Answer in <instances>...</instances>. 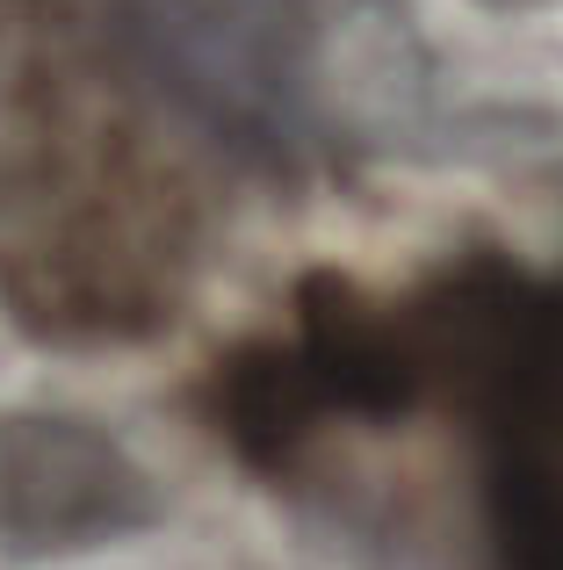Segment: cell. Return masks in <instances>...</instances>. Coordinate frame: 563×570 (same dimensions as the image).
I'll return each instance as SVG.
<instances>
[{
	"mask_svg": "<svg viewBox=\"0 0 563 570\" xmlns=\"http://www.w3.org/2000/svg\"><path fill=\"white\" fill-rule=\"evenodd\" d=\"M484 549L492 570H563L556 476H484Z\"/></svg>",
	"mask_w": 563,
	"mask_h": 570,
	"instance_id": "5b68a950",
	"label": "cell"
},
{
	"mask_svg": "<svg viewBox=\"0 0 563 570\" xmlns=\"http://www.w3.org/2000/svg\"><path fill=\"white\" fill-rule=\"evenodd\" d=\"M181 109L246 174L310 159V22L296 0H101Z\"/></svg>",
	"mask_w": 563,
	"mask_h": 570,
	"instance_id": "3957f363",
	"label": "cell"
},
{
	"mask_svg": "<svg viewBox=\"0 0 563 570\" xmlns=\"http://www.w3.org/2000/svg\"><path fill=\"white\" fill-rule=\"evenodd\" d=\"M210 130L101 0H0V304L58 347L174 325L210 238Z\"/></svg>",
	"mask_w": 563,
	"mask_h": 570,
	"instance_id": "6da1fadb",
	"label": "cell"
},
{
	"mask_svg": "<svg viewBox=\"0 0 563 570\" xmlns=\"http://www.w3.org/2000/svg\"><path fill=\"white\" fill-rule=\"evenodd\" d=\"M145 513V476L124 448L72 419H8L0 426V542L72 549Z\"/></svg>",
	"mask_w": 563,
	"mask_h": 570,
	"instance_id": "277c9868",
	"label": "cell"
},
{
	"mask_svg": "<svg viewBox=\"0 0 563 570\" xmlns=\"http://www.w3.org/2000/svg\"><path fill=\"white\" fill-rule=\"evenodd\" d=\"M419 404L477 426L484 476L563 484V267L463 253L397 296L310 275L289 318L246 333L203 376L210 433L260 476H296L325 433Z\"/></svg>",
	"mask_w": 563,
	"mask_h": 570,
	"instance_id": "7a4b0ae2",
	"label": "cell"
}]
</instances>
